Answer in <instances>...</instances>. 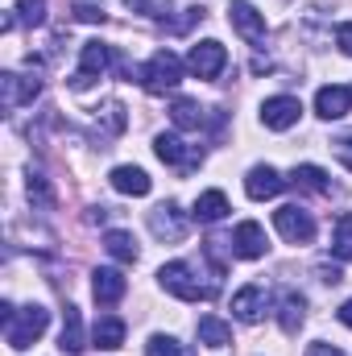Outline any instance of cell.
Listing matches in <instances>:
<instances>
[{
  "label": "cell",
  "mask_w": 352,
  "mask_h": 356,
  "mask_svg": "<svg viewBox=\"0 0 352 356\" xmlns=\"http://www.w3.org/2000/svg\"><path fill=\"white\" fill-rule=\"evenodd\" d=\"M50 327V311L42 307V302H29V307H21V311H13L8 319H4V340H8V348H29L33 340H42V332Z\"/></svg>",
  "instance_id": "6da1fadb"
},
{
  "label": "cell",
  "mask_w": 352,
  "mask_h": 356,
  "mask_svg": "<svg viewBox=\"0 0 352 356\" xmlns=\"http://www.w3.org/2000/svg\"><path fill=\"white\" fill-rule=\"evenodd\" d=\"M137 79H141V88L154 91V95L175 91L178 83H182V63H178V54H170V50H158V54H150V63L137 71Z\"/></svg>",
  "instance_id": "7a4b0ae2"
},
{
  "label": "cell",
  "mask_w": 352,
  "mask_h": 356,
  "mask_svg": "<svg viewBox=\"0 0 352 356\" xmlns=\"http://www.w3.org/2000/svg\"><path fill=\"white\" fill-rule=\"evenodd\" d=\"M158 282H162V290H166V294H175V298H182V302L211 298V290L195 277V269L186 266V261H166V266L158 269Z\"/></svg>",
  "instance_id": "3957f363"
},
{
  "label": "cell",
  "mask_w": 352,
  "mask_h": 356,
  "mask_svg": "<svg viewBox=\"0 0 352 356\" xmlns=\"http://www.w3.org/2000/svg\"><path fill=\"white\" fill-rule=\"evenodd\" d=\"M273 228H278L282 241H290V245H311V241H315V220H311V211H303L298 203L278 207V211H273Z\"/></svg>",
  "instance_id": "277c9868"
},
{
  "label": "cell",
  "mask_w": 352,
  "mask_h": 356,
  "mask_svg": "<svg viewBox=\"0 0 352 356\" xmlns=\"http://www.w3.org/2000/svg\"><path fill=\"white\" fill-rule=\"evenodd\" d=\"M112 63H116V58H112V46H104V42H83V50H79V71L71 75V88L75 91L91 88Z\"/></svg>",
  "instance_id": "5b68a950"
},
{
  "label": "cell",
  "mask_w": 352,
  "mask_h": 356,
  "mask_svg": "<svg viewBox=\"0 0 352 356\" xmlns=\"http://www.w3.org/2000/svg\"><path fill=\"white\" fill-rule=\"evenodd\" d=\"M224 67H228V50L220 42H211V38L199 42V46H191V54H186V71L195 79H216Z\"/></svg>",
  "instance_id": "8992f818"
},
{
  "label": "cell",
  "mask_w": 352,
  "mask_h": 356,
  "mask_svg": "<svg viewBox=\"0 0 352 356\" xmlns=\"http://www.w3.org/2000/svg\"><path fill=\"white\" fill-rule=\"evenodd\" d=\"M154 154H158L166 166H175V170H195V166L203 162V154L191 149L178 133H158V137H154Z\"/></svg>",
  "instance_id": "52a82bcc"
},
{
  "label": "cell",
  "mask_w": 352,
  "mask_h": 356,
  "mask_svg": "<svg viewBox=\"0 0 352 356\" xmlns=\"http://www.w3.org/2000/svg\"><path fill=\"white\" fill-rule=\"evenodd\" d=\"M298 116H303V104H298L294 95H269V99L262 104V124L265 129H273V133L294 129Z\"/></svg>",
  "instance_id": "ba28073f"
},
{
  "label": "cell",
  "mask_w": 352,
  "mask_h": 356,
  "mask_svg": "<svg viewBox=\"0 0 352 356\" xmlns=\"http://www.w3.org/2000/svg\"><path fill=\"white\" fill-rule=\"evenodd\" d=\"M42 95V79L33 75H17V71H4L0 75V99H4V108H21V104H33Z\"/></svg>",
  "instance_id": "9c48e42d"
},
{
  "label": "cell",
  "mask_w": 352,
  "mask_h": 356,
  "mask_svg": "<svg viewBox=\"0 0 352 356\" xmlns=\"http://www.w3.org/2000/svg\"><path fill=\"white\" fill-rule=\"evenodd\" d=\"M265 307H269V294H265V286H257V282H249V286H241L232 294V315L241 323H257L265 315Z\"/></svg>",
  "instance_id": "30bf717a"
},
{
  "label": "cell",
  "mask_w": 352,
  "mask_h": 356,
  "mask_svg": "<svg viewBox=\"0 0 352 356\" xmlns=\"http://www.w3.org/2000/svg\"><path fill=\"white\" fill-rule=\"evenodd\" d=\"M228 21H232V29H237L245 42H262L265 38V17L249 4V0H232V4H228Z\"/></svg>",
  "instance_id": "8fae6325"
},
{
  "label": "cell",
  "mask_w": 352,
  "mask_h": 356,
  "mask_svg": "<svg viewBox=\"0 0 352 356\" xmlns=\"http://www.w3.org/2000/svg\"><path fill=\"white\" fill-rule=\"evenodd\" d=\"M265 228L257 220H245V224H237V232H232V253L237 257H245V261H257L265 257Z\"/></svg>",
  "instance_id": "7c38bea8"
},
{
  "label": "cell",
  "mask_w": 352,
  "mask_h": 356,
  "mask_svg": "<svg viewBox=\"0 0 352 356\" xmlns=\"http://www.w3.org/2000/svg\"><path fill=\"white\" fill-rule=\"evenodd\" d=\"M282 186H286V178L278 175L273 166H253V170L245 175V195H249V199H257V203L278 199V195H282Z\"/></svg>",
  "instance_id": "4fadbf2b"
},
{
  "label": "cell",
  "mask_w": 352,
  "mask_h": 356,
  "mask_svg": "<svg viewBox=\"0 0 352 356\" xmlns=\"http://www.w3.org/2000/svg\"><path fill=\"white\" fill-rule=\"evenodd\" d=\"M349 108H352V83L349 88L328 83V88L315 91V112H319L323 120H340V116H349Z\"/></svg>",
  "instance_id": "5bb4252c"
},
{
  "label": "cell",
  "mask_w": 352,
  "mask_h": 356,
  "mask_svg": "<svg viewBox=\"0 0 352 356\" xmlns=\"http://www.w3.org/2000/svg\"><path fill=\"white\" fill-rule=\"evenodd\" d=\"M91 294H95V302L99 307H116L120 298H125V277H120V269H95L91 273Z\"/></svg>",
  "instance_id": "9a60e30c"
},
{
  "label": "cell",
  "mask_w": 352,
  "mask_h": 356,
  "mask_svg": "<svg viewBox=\"0 0 352 356\" xmlns=\"http://www.w3.org/2000/svg\"><path fill=\"white\" fill-rule=\"evenodd\" d=\"M150 228H154V236H158V241H182L186 220L178 216L175 203H162V207H154V211H150Z\"/></svg>",
  "instance_id": "2e32d148"
},
{
  "label": "cell",
  "mask_w": 352,
  "mask_h": 356,
  "mask_svg": "<svg viewBox=\"0 0 352 356\" xmlns=\"http://www.w3.org/2000/svg\"><path fill=\"white\" fill-rule=\"evenodd\" d=\"M228 211H232V207H228V195H224V191H203V195L195 199V207H191V220H195V224H220Z\"/></svg>",
  "instance_id": "e0dca14e"
},
{
  "label": "cell",
  "mask_w": 352,
  "mask_h": 356,
  "mask_svg": "<svg viewBox=\"0 0 352 356\" xmlns=\"http://www.w3.org/2000/svg\"><path fill=\"white\" fill-rule=\"evenodd\" d=\"M303 319H307V298H303L298 290H286V294L278 298V327H282L286 336H294V332L303 327Z\"/></svg>",
  "instance_id": "ac0fdd59"
},
{
  "label": "cell",
  "mask_w": 352,
  "mask_h": 356,
  "mask_svg": "<svg viewBox=\"0 0 352 356\" xmlns=\"http://www.w3.org/2000/svg\"><path fill=\"white\" fill-rule=\"evenodd\" d=\"M58 348L71 356H79L88 348V332H83V315H79V307H67V315H63V332H58Z\"/></svg>",
  "instance_id": "d6986e66"
},
{
  "label": "cell",
  "mask_w": 352,
  "mask_h": 356,
  "mask_svg": "<svg viewBox=\"0 0 352 356\" xmlns=\"http://www.w3.org/2000/svg\"><path fill=\"white\" fill-rule=\"evenodd\" d=\"M108 182H112L120 195H133V199H145V195H150V186H154L150 175H145L141 166H116V170L108 175Z\"/></svg>",
  "instance_id": "ffe728a7"
},
{
  "label": "cell",
  "mask_w": 352,
  "mask_h": 356,
  "mask_svg": "<svg viewBox=\"0 0 352 356\" xmlns=\"http://www.w3.org/2000/svg\"><path fill=\"white\" fill-rule=\"evenodd\" d=\"M91 344L104 348V353L120 348V344H125V319H116V315H99L95 327H91Z\"/></svg>",
  "instance_id": "44dd1931"
},
{
  "label": "cell",
  "mask_w": 352,
  "mask_h": 356,
  "mask_svg": "<svg viewBox=\"0 0 352 356\" xmlns=\"http://www.w3.org/2000/svg\"><path fill=\"white\" fill-rule=\"evenodd\" d=\"M104 249H108V257H116V261H125V266H133V261L141 257L133 232H125V228H108V232H104Z\"/></svg>",
  "instance_id": "7402d4cb"
},
{
  "label": "cell",
  "mask_w": 352,
  "mask_h": 356,
  "mask_svg": "<svg viewBox=\"0 0 352 356\" xmlns=\"http://www.w3.org/2000/svg\"><path fill=\"white\" fill-rule=\"evenodd\" d=\"M195 332H199V344H207V348H228L232 344V327L216 315H203Z\"/></svg>",
  "instance_id": "603a6c76"
},
{
  "label": "cell",
  "mask_w": 352,
  "mask_h": 356,
  "mask_svg": "<svg viewBox=\"0 0 352 356\" xmlns=\"http://www.w3.org/2000/svg\"><path fill=\"white\" fill-rule=\"evenodd\" d=\"M290 182H294V186H303V191H315V195H332V182H328V175H323L319 166H311V162L294 166V170H290Z\"/></svg>",
  "instance_id": "cb8c5ba5"
},
{
  "label": "cell",
  "mask_w": 352,
  "mask_h": 356,
  "mask_svg": "<svg viewBox=\"0 0 352 356\" xmlns=\"http://www.w3.org/2000/svg\"><path fill=\"white\" fill-rule=\"evenodd\" d=\"M332 253L336 261H352V211H344L336 220V232H332Z\"/></svg>",
  "instance_id": "d4e9b609"
},
{
  "label": "cell",
  "mask_w": 352,
  "mask_h": 356,
  "mask_svg": "<svg viewBox=\"0 0 352 356\" xmlns=\"http://www.w3.org/2000/svg\"><path fill=\"white\" fill-rule=\"evenodd\" d=\"M170 120H175V129H199V124H203V108H199L195 99H175Z\"/></svg>",
  "instance_id": "484cf974"
},
{
  "label": "cell",
  "mask_w": 352,
  "mask_h": 356,
  "mask_svg": "<svg viewBox=\"0 0 352 356\" xmlns=\"http://www.w3.org/2000/svg\"><path fill=\"white\" fill-rule=\"evenodd\" d=\"M46 21V0H21L13 8V25H42Z\"/></svg>",
  "instance_id": "4316f807"
},
{
  "label": "cell",
  "mask_w": 352,
  "mask_h": 356,
  "mask_svg": "<svg viewBox=\"0 0 352 356\" xmlns=\"http://www.w3.org/2000/svg\"><path fill=\"white\" fill-rule=\"evenodd\" d=\"M145 356H182V348H178L175 336H150V344H145Z\"/></svg>",
  "instance_id": "83f0119b"
},
{
  "label": "cell",
  "mask_w": 352,
  "mask_h": 356,
  "mask_svg": "<svg viewBox=\"0 0 352 356\" xmlns=\"http://www.w3.org/2000/svg\"><path fill=\"white\" fill-rule=\"evenodd\" d=\"M29 199H33L38 207H50V203H54V191H50V182L42 175H29Z\"/></svg>",
  "instance_id": "f1b7e54d"
},
{
  "label": "cell",
  "mask_w": 352,
  "mask_h": 356,
  "mask_svg": "<svg viewBox=\"0 0 352 356\" xmlns=\"http://www.w3.org/2000/svg\"><path fill=\"white\" fill-rule=\"evenodd\" d=\"M195 21H203V8H199V4H195V8H186V13H182L178 21H162V25H166L170 33H186V29H191Z\"/></svg>",
  "instance_id": "f546056e"
},
{
  "label": "cell",
  "mask_w": 352,
  "mask_h": 356,
  "mask_svg": "<svg viewBox=\"0 0 352 356\" xmlns=\"http://www.w3.org/2000/svg\"><path fill=\"white\" fill-rule=\"evenodd\" d=\"M336 46H340V50L352 58V21H344V25L336 29Z\"/></svg>",
  "instance_id": "4dcf8cb0"
},
{
  "label": "cell",
  "mask_w": 352,
  "mask_h": 356,
  "mask_svg": "<svg viewBox=\"0 0 352 356\" xmlns=\"http://www.w3.org/2000/svg\"><path fill=\"white\" fill-rule=\"evenodd\" d=\"M307 356H344L336 344H323V340H315V344H307Z\"/></svg>",
  "instance_id": "1f68e13d"
},
{
  "label": "cell",
  "mask_w": 352,
  "mask_h": 356,
  "mask_svg": "<svg viewBox=\"0 0 352 356\" xmlns=\"http://www.w3.org/2000/svg\"><path fill=\"white\" fill-rule=\"evenodd\" d=\"M336 158L352 170V137H340V141H336Z\"/></svg>",
  "instance_id": "d6a6232c"
},
{
  "label": "cell",
  "mask_w": 352,
  "mask_h": 356,
  "mask_svg": "<svg viewBox=\"0 0 352 356\" xmlns=\"http://www.w3.org/2000/svg\"><path fill=\"white\" fill-rule=\"evenodd\" d=\"M75 17H79V21H104V13H99L95 4H75Z\"/></svg>",
  "instance_id": "836d02e7"
},
{
  "label": "cell",
  "mask_w": 352,
  "mask_h": 356,
  "mask_svg": "<svg viewBox=\"0 0 352 356\" xmlns=\"http://www.w3.org/2000/svg\"><path fill=\"white\" fill-rule=\"evenodd\" d=\"M319 282H340V269L336 266H319Z\"/></svg>",
  "instance_id": "e575fe53"
},
{
  "label": "cell",
  "mask_w": 352,
  "mask_h": 356,
  "mask_svg": "<svg viewBox=\"0 0 352 356\" xmlns=\"http://www.w3.org/2000/svg\"><path fill=\"white\" fill-rule=\"evenodd\" d=\"M340 323H344V327H352V298L340 307Z\"/></svg>",
  "instance_id": "d590c367"
}]
</instances>
